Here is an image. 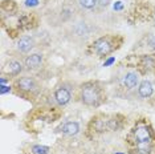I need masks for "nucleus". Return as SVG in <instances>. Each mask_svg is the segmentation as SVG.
I'll use <instances>...</instances> for the list:
<instances>
[{
	"label": "nucleus",
	"instance_id": "1",
	"mask_svg": "<svg viewBox=\"0 0 155 154\" xmlns=\"http://www.w3.org/2000/svg\"><path fill=\"white\" fill-rule=\"evenodd\" d=\"M78 99L86 106L97 108L104 102V90L96 81L84 82L78 89Z\"/></svg>",
	"mask_w": 155,
	"mask_h": 154
},
{
	"label": "nucleus",
	"instance_id": "2",
	"mask_svg": "<svg viewBox=\"0 0 155 154\" xmlns=\"http://www.w3.org/2000/svg\"><path fill=\"white\" fill-rule=\"evenodd\" d=\"M118 47L117 38L113 36H104L97 38L96 41L93 43V51L94 53L100 57H105V56L110 55L115 48Z\"/></svg>",
	"mask_w": 155,
	"mask_h": 154
},
{
	"label": "nucleus",
	"instance_id": "3",
	"mask_svg": "<svg viewBox=\"0 0 155 154\" xmlns=\"http://www.w3.org/2000/svg\"><path fill=\"white\" fill-rule=\"evenodd\" d=\"M73 89H74L73 88V84H70V82H62L56 86L53 96H52V99H53L56 105H58V106H65V105H68L70 102V100H72Z\"/></svg>",
	"mask_w": 155,
	"mask_h": 154
},
{
	"label": "nucleus",
	"instance_id": "4",
	"mask_svg": "<svg viewBox=\"0 0 155 154\" xmlns=\"http://www.w3.org/2000/svg\"><path fill=\"white\" fill-rule=\"evenodd\" d=\"M133 141L135 145H149L153 143L154 136H153V130L144 124H139L133 129Z\"/></svg>",
	"mask_w": 155,
	"mask_h": 154
},
{
	"label": "nucleus",
	"instance_id": "5",
	"mask_svg": "<svg viewBox=\"0 0 155 154\" xmlns=\"http://www.w3.org/2000/svg\"><path fill=\"white\" fill-rule=\"evenodd\" d=\"M69 31H70V35L73 36V38H76V40H86V38L91 35L93 28H91L90 23H87L86 20L81 19V20L73 22Z\"/></svg>",
	"mask_w": 155,
	"mask_h": 154
},
{
	"label": "nucleus",
	"instance_id": "6",
	"mask_svg": "<svg viewBox=\"0 0 155 154\" xmlns=\"http://www.w3.org/2000/svg\"><path fill=\"white\" fill-rule=\"evenodd\" d=\"M16 88L24 93H36L40 89V84L32 76H21L16 80Z\"/></svg>",
	"mask_w": 155,
	"mask_h": 154
},
{
	"label": "nucleus",
	"instance_id": "7",
	"mask_svg": "<svg viewBox=\"0 0 155 154\" xmlns=\"http://www.w3.org/2000/svg\"><path fill=\"white\" fill-rule=\"evenodd\" d=\"M24 68L25 71L33 72L40 69L41 66L44 65V55L40 53V52H36V53H29L24 59Z\"/></svg>",
	"mask_w": 155,
	"mask_h": 154
},
{
	"label": "nucleus",
	"instance_id": "8",
	"mask_svg": "<svg viewBox=\"0 0 155 154\" xmlns=\"http://www.w3.org/2000/svg\"><path fill=\"white\" fill-rule=\"evenodd\" d=\"M139 80H140V76H139L138 72L137 71H129L122 76L121 82H122V86L125 89L133 90L134 88H137V86L139 85V82H140Z\"/></svg>",
	"mask_w": 155,
	"mask_h": 154
},
{
	"label": "nucleus",
	"instance_id": "9",
	"mask_svg": "<svg viewBox=\"0 0 155 154\" xmlns=\"http://www.w3.org/2000/svg\"><path fill=\"white\" fill-rule=\"evenodd\" d=\"M35 45H36L35 37L27 35V36H23V37H20L19 40H17L16 48H17V51H19L20 53H29V52L35 48Z\"/></svg>",
	"mask_w": 155,
	"mask_h": 154
},
{
	"label": "nucleus",
	"instance_id": "10",
	"mask_svg": "<svg viewBox=\"0 0 155 154\" xmlns=\"http://www.w3.org/2000/svg\"><path fill=\"white\" fill-rule=\"evenodd\" d=\"M154 93V86L151 81L149 80H143V81L139 82L138 85V96L140 99H150Z\"/></svg>",
	"mask_w": 155,
	"mask_h": 154
},
{
	"label": "nucleus",
	"instance_id": "11",
	"mask_svg": "<svg viewBox=\"0 0 155 154\" xmlns=\"http://www.w3.org/2000/svg\"><path fill=\"white\" fill-rule=\"evenodd\" d=\"M24 69H25L24 68V64H21V62L17 61V60H11V61L7 62L4 72L8 73V75H11V76H19Z\"/></svg>",
	"mask_w": 155,
	"mask_h": 154
},
{
	"label": "nucleus",
	"instance_id": "12",
	"mask_svg": "<svg viewBox=\"0 0 155 154\" xmlns=\"http://www.w3.org/2000/svg\"><path fill=\"white\" fill-rule=\"evenodd\" d=\"M61 132L68 137H73L80 132V124L77 121H68L61 126Z\"/></svg>",
	"mask_w": 155,
	"mask_h": 154
},
{
	"label": "nucleus",
	"instance_id": "13",
	"mask_svg": "<svg viewBox=\"0 0 155 154\" xmlns=\"http://www.w3.org/2000/svg\"><path fill=\"white\" fill-rule=\"evenodd\" d=\"M140 65L143 66V69L146 72L153 71L155 68V57L154 56H150V55L142 56V59H140Z\"/></svg>",
	"mask_w": 155,
	"mask_h": 154
},
{
	"label": "nucleus",
	"instance_id": "14",
	"mask_svg": "<svg viewBox=\"0 0 155 154\" xmlns=\"http://www.w3.org/2000/svg\"><path fill=\"white\" fill-rule=\"evenodd\" d=\"M137 154H151L153 153V143L149 145H135Z\"/></svg>",
	"mask_w": 155,
	"mask_h": 154
},
{
	"label": "nucleus",
	"instance_id": "15",
	"mask_svg": "<svg viewBox=\"0 0 155 154\" xmlns=\"http://www.w3.org/2000/svg\"><path fill=\"white\" fill-rule=\"evenodd\" d=\"M78 4L85 9H91L97 5V0H78Z\"/></svg>",
	"mask_w": 155,
	"mask_h": 154
},
{
	"label": "nucleus",
	"instance_id": "16",
	"mask_svg": "<svg viewBox=\"0 0 155 154\" xmlns=\"http://www.w3.org/2000/svg\"><path fill=\"white\" fill-rule=\"evenodd\" d=\"M72 13H73V9L68 8V7L62 8V11H61V20H62V22H69V20L73 17Z\"/></svg>",
	"mask_w": 155,
	"mask_h": 154
},
{
	"label": "nucleus",
	"instance_id": "17",
	"mask_svg": "<svg viewBox=\"0 0 155 154\" xmlns=\"http://www.w3.org/2000/svg\"><path fill=\"white\" fill-rule=\"evenodd\" d=\"M49 149L47 146H40V145H35L32 146V153L33 154H48Z\"/></svg>",
	"mask_w": 155,
	"mask_h": 154
},
{
	"label": "nucleus",
	"instance_id": "18",
	"mask_svg": "<svg viewBox=\"0 0 155 154\" xmlns=\"http://www.w3.org/2000/svg\"><path fill=\"white\" fill-rule=\"evenodd\" d=\"M147 44H149L151 48H155V32L150 33L149 36H147Z\"/></svg>",
	"mask_w": 155,
	"mask_h": 154
},
{
	"label": "nucleus",
	"instance_id": "19",
	"mask_svg": "<svg viewBox=\"0 0 155 154\" xmlns=\"http://www.w3.org/2000/svg\"><path fill=\"white\" fill-rule=\"evenodd\" d=\"M111 0H97V5H100L101 8H106V7L110 4Z\"/></svg>",
	"mask_w": 155,
	"mask_h": 154
}]
</instances>
